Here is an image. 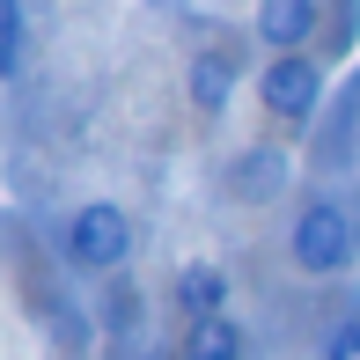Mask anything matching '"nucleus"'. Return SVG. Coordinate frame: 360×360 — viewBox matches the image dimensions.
Instances as JSON below:
<instances>
[{"instance_id": "f257e3e1", "label": "nucleus", "mask_w": 360, "mask_h": 360, "mask_svg": "<svg viewBox=\"0 0 360 360\" xmlns=\"http://www.w3.org/2000/svg\"><path fill=\"white\" fill-rule=\"evenodd\" d=\"M360 250V228L338 199H309L302 214H294V236H287V257L294 272H309V280H331V272H346Z\"/></svg>"}, {"instance_id": "f03ea898", "label": "nucleus", "mask_w": 360, "mask_h": 360, "mask_svg": "<svg viewBox=\"0 0 360 360\" xmlns=\"http://www.w3.org/2000/svg\"><path fill=\"white\" fill-rule=\"evenodd\" d=\"M59 250H67V265H74V272H118L125 257H133V221H125V206L89 199V206L67 221Z\"/></svg>"}, {"instance_id": "7ed1b4c3", "label": "nucleus", "mask_w": 360, "mask_h": 360, "mask_svg": "<svg viewBox=\"0 0 360 360\" xmlns=\"http://www.w3.org/2000/svg\"><path fill=\"white\" fill-rule=\"evenodd\" d=\"M257 103L272 110V118H316V103H323V67L309 52H280V59H265V74H257Z\"/></svg>"}, {"instance_id": "20e7f679", "label": "nucleus", "mask_w": 360, "mask_h": 360, "mask_svg": "<svg viewBox=\"0 0 360 360\" xmlns=\"http://www.w3.org/2000/svg\"><path fill=\"white\" fill-rule=\"evenodd\" d=\"M316 22H323L316 0H257V15H250L257 44H265L272 59H280V52H302V44L316 37Z\"/></svg>"}, {"instance_id": "39448f33", "label": "nucleus", "mask_w": 360, "mask_h": 360, "mask_svg": "<svg viewBox=\"0 0 360 360\" xmlns=\"http://www.w3.org/2000/svg\"><path fill=\"white\" fill-rule=\"evenodd\" d=\"M236 59L228 52H199L191 59V110H199V118H221L228 103H236Z\"/></svg>"}, {"instance_id": "423d86ee", "label": "nucleus", "mask_w": 360, "mask_h": 360, "mask_svg": "<svg viewBox=\"0 0 360 360\" xmlns=\"http://www.w3.org/2000/svg\"><path fill=\"white\" fill-rule=\"evenodd\" d=\"M176 309H184L191 323L228 316V272L221 265H184V272H176Z\"/></svg>"}, {"instance_id": "0eeeda50", "label": "nucleus", "mask_w": 360, "mask_h": 360, "mask_svg": "<svg viewBox=\"0 0 360 360\" xmlns=\"http://www.w3.org/2000/svg\"><path fill=\"white\" fill-rule=\"evenodd\" d=\"M280 176H287V155H272V147H250V155H236L228 184H236V199H243V206H265V199H280Z\"/></svg>"}, {"instance_id": "6e6552de", "label": "nucleus", "mask_w": 360, "mask_h": 360, "mask_svg": "<svg viewBox=\"0 0 360 360\" xmlns=\"http://www.w3.org/2000/svg\"><path fill=\"white\" fill-rule=\"evenodd\" d=\"M184 360H250V338L236 316H206L184 331Z\"/></svg>"}, {"instance_id": "1a4fd4ad", "label": "nucleus", "mask_w": 360, "mask_h": 360, "mask_svg": "<svg viewBox=\"0 0 360 360\" xmlns=\"http://www.w3.org/2000/svg\"><path fill=\"white\" fill-rule=\"evenodd\" d=\"M22 0H8V8H0V67L8 74H22Z\"/></svg>"}, {"instance_id": "9d476101", "label": "nucleus", "mask_w": 360, "mask_h": 360, "mask_svg": "<svg viewBox=\"0 0 360 360\" xmlns=\"http://www.w3.org/2000/svg\"><path fill=\"white\" fill-rule=\"evenodd\" d=\"M323 360H360V316H338L323 338Z\"/></svg>"}, {"instance_id": "9b49d317", "label": "nucleus", "mask_w": 360, "mask_h": 360, "mask_svg": "<svg viewBox=\"0 0 360 360\" xmlns=\"http://www.w3.org/2000/svg\"><path fill=\"white\" fill-rule=\"evenodd\" d=\"M353 228H360V206H353Z\"/></svg>"}]
</instances>
